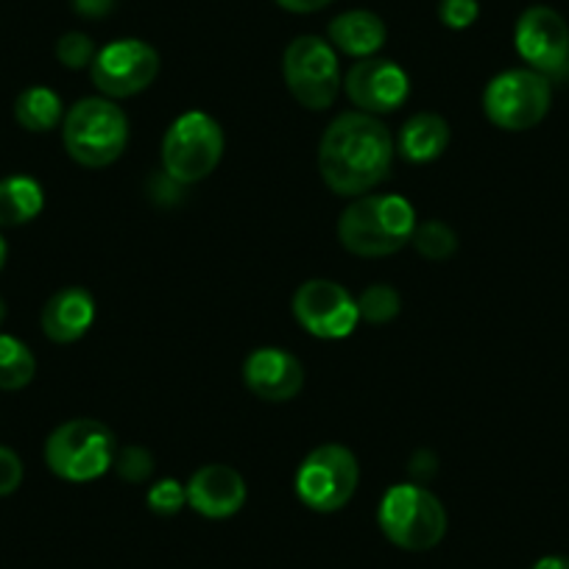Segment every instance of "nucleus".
<instances>
[{
    "label": "nucleus",
    "instance_id": "obj_1",
    "mask_svg": "<svg viewBox=\"0 0 569 569\" xmlns=\"http://www.w3.org/2000/svg\"><path fill=\"white\" fill-rule=\"evenodd\" d=\"M397 142L380 118L343 112L327 126L319 142V171L338 196H366L391 173Z\"/></svg>",
    "mask_w": 569,
    "mask_h": 569
},
{
    "label": "nucleus",
    "instance_id": "obj_2",
    "mask_svg": "<svg viewBox=\"0 0 569 569\" xmlns=\"http://www.w3.org/2000/svg\"><path fill=\"white\" fill-rule=\"evenodd\" d=\"M416 212L402 196H358L338 218V240L358 257H388L416 232Z\"/></svg>",
    "mask_w": 569,
    "mask_h": 569
},
{
    "label": "nucleus",
    "instance_id": "obj_3",
    "mask_svg": "<svg viewBox=\"0 0 569 569\" xmlns=\"http://www.w3.org/2000/svg\"><path fill=\"white\" fill-rule=\"evenodd\" d=\"M68 154L84 168H107L120 160L129 146V118L109 98H81L62 120Z\"/></svg>",
    "mask_w": 569,
    "mask_h": 569
},
{
    "label": "nucleus",
    "instance_id": "obj_4",
    "mask_svg": "<svg viewBox=\"0 0 569 569\" xmlns=\"http://www.w3.org/2000/svg\"><path fill=\"white\" fill-rule=\"evenodd\" d=\"M382 536L399 550H433L447 536V511L433 491L419 483L391 486L377 511Z\"/></svg>",
    "mask_w": 569,
    "mask_h": 569
},
{
    "label": "nucleus",
    "instance_id": "obj_5",
    "mask_svg": "<svg viewBox=\"0 0 569 569\" xmlns=\"http://www.w3.org/2000/svg\"><path fill=\"white\" fill-rule=\"evenodd\" d=\"M118 441L98 419H70L59 425L46 441V463L68 483H90L107 475L114 463Z\"/></svg>",
    "mask_w": 569,
    "mask_h": 569
},
{
    "label": "nucleus",
    "instance_id": "obj_6",
    "mask_svg": "<svg viewBox=\"0 0 569 569\" xmlns=\"http://www.w3.org/2000/svg\"><path fill=\"white\" fill-rule=\"evenodd\" d=\"M223 129L212 114L184 112L162 140V173L177 184H196L210 177L223 157Z\"/></svg>",
    "mask_w": 569,
    "mask_h": 569
},
{
    "label": "nucleus",
    "instance_id": "obj_7",
    "mask_svg": "<svg viewBox=\"0 0 569 569\" xmlns=\"http://www.w3.org/2000/svg\"><path fill=\"white\" fill-rule=\"evenodd\" d=\"M282 73L291 96L313 112L330 109L343 87L336 51H332L330 42L313 34L297 37L291 46L284 48Z\"/></svg>",
    "mask_w": 569,
    "mask_h": 569
},
{
    "label": "nucleus",
    "instance_id": "obj_8",
    "mask_svg": "<svg viewBox=\"0 0 569 569\" xmlns=\"http://www.w3.org/2000/svg\"><path fill=\"white\" fill-rule=\"evenodd\" d=\"M552 107L550 79L536 70H506L483 92V112L497 129L528 131L547 118Z\"/></svg>",
    "mask_w": 569,
    "mask_h": 569
},
{
    "label": "nucleus",
    "instance_id": "obj_9",
    "mask_svg": "<svg viewBox=\"0 0 569 569\" xmlns=\"http://www.w3.org/2000/svg\"><path fill=\"white\" fill-rule=\"evenodd\" d=\"M360 483L358 458L343 445H321L297 472V497L316 513L341 511Z\"/></svg>",
    "mask_w": 569,
    "mask_h": 569
},
{
    "label": "nucleus",
    "instance_id": "obj_10",
    "mask_svg": "<svg viewBox=\"0 0 569 569\" xmlns=\"http://www.w3.org/2000/svg\"><path fill=\"white\" fill-rule=\"evenodd\" d=\"M160 73V53L140 40H118L96 53L90 76L103 98H131L149 90Z\"/></svg>",
    "mask_w": 569,
    "mask_h": 569
},
{
    "label": "nucleus",
    "instance_id": "obj_11",
    "mask_svg": "<svg viewBox=\"0 0 569 569\" xmlns=\"http://www.w3.org/2000/svg\"><path fill=\"white\" fill-rule=\"evenodd\" d=\"M293 316L299 327L321 341H341L358 327V299L332 279H308L293 297Z\"/></svg>",
    "mask_w": 569,
    "mask_h": 569
},
{
    "label": "nucleus",
    "instance_id": "obj_12",
    "mask_svg": "<svg viewBox=\"0 0 569 569\" xmlns=\"http://www.w3.org/2000/svg\"><path fill=\"white\" fill-rule=\"evenodd\" d=\"M513 46L530 70L541 76L561 73L569 64V26L556 9L530 7L517 20Z\"/></svg>",
    "mask_w": 569,
    "mask_h": 569
},
{
    "label": "nucleus",
    "instance_id": "obj_13",
    "mask_svg": "<svg viewBox=\"0 0 569 569\" xmlns=\"http://www.w3.org/2000/svg\"><path fill=\"white\" fill-rule=\"evenodd\" d=\"M343 90L349 101L366 114H388L397 112L410 96L408 73L391 59L369 57L358 59L343 76Z\"/></svg>",
    "mask_w": 569,
    "mask_h": 569
},
{
    "label": "nucleus",
    "instance_id": "obj_14",
    "mask_svg": "<svg viewBox=\"0 0 569 569\" xmlns=\"http://www.w3.org/2000/svg\"><path fill=\"white\" fill-rule=\"evenodd\" d=\"M243 380L254 397L266 402H288L305 386V369L291 352L277 347H262L246 358Z\"/></svg>",
    "mask_w": 569,
    "mask_h": 569
},
{
    "label": "nucleus",
    "instance_id": "obj_15",
    "mask_svg": "<svg viewBox=\"0 0 569 569\" xmlns=\"http://www.w3.org/2000/svg\"><path fill=\"white\" fill-rule=\"evenodd\" d=\"M188 506L207 519H229L246 506V480L227 463H207L184 486Z\"/></svg>",
    "mask_w": 569,
    "mask_h": 569
},
{
    "label": "nucleus",
    "instance_id": "obj_16",
    "mask_svg": "<svg viewBox=\"0 0 569 569\" xmlns=\"http://www.w3.org/2000/svg\"><path fill=\"white\" fill-rule=\"evenodd\" d=\"M96 321V299L84 288H62L46 302L40 327L48 341L73 343L90 332Z\"/></svg>",
    "mask_w": 569,
    "mask_h": 569
},
{
    "label": "nucleus",
    "instance_id": "obj_17",
    "mask_svg": "<svg viewBox=\"0 0 569 569\" xmlns=\"http://www.w3.org/2000/svg\"><path fill=\"white\" fill-rule=\"evenodd\" d=\"M450 146V126L441 114L421 112L413 114L408 123L399 129L397 151L402 160L413 162V166H425V162L439 160Z\"/></svg>",
    "mask_w": 569,
    "mask_h": 569
},
{
    "label": "nucleus",
    "instance_id": "obj_18",
    "mask_svg": "<svg viewBox=\"0 0 569 569\" xmlns=\"http://www.w3.org/2000/svg\"><path fill=\"white\" fill-rule=\"evenodd\" d=\"M327 34H330V46H336L338 51L355 59L375 57L386 46V26H382V20L375 12H363V9L338 14L330 23V29H327Z\"/></svg>",
    "mask_w": 569,
    "mask_h": 569
},
{
    "label": "nucleus",
    "instance_id": "obj_19",
    "mask_svg": "<svg viewBox=\"0 0 569 569\" xmlns=\"http://www.w3.org/2000/svg\"><path fill=\"white\" fill-rule=\"evenodd\" d=\"M46 207L42 184L31 177L0 179V229L23 227Z\"/></svg>",
    "mask_w": 569,
    "mask_h": 569
},
{
    "label": "nucleus",
    "instance_id": "obj_20",
    "mask_svg": "<svg viewBox=\"0 0 569 569\" xmlns=\"http://www.w3.org/2000/svg\"><path fill=\"white\" fill-rule=\"evenodd\" d=\"M14 118L26 131H51L62 123V98L48 87H29L14 101Z\"/></svg>",
    "mask_w": 569,
    "mask_h": 569
},
{
    "label": "nucleus",
    "instance_id": "obj_21",
    "mask_svg": "<svg viewBox=\"0 0 569 569\" xmlns=\"http://www.w3.org/2000/svg\"><path fill=\"white\" fill-rule=\"evenodd\" d=\"M37 375L34 352L20 338L0 332V391H20Z\"/></svg>",
    "mask_w": 569,
    "mask_h": 569
},
{
    "label": "nucleus",
    "instance_id": "obj_22",
    "mask_svg": "<svg viewBox=\"0 0 569 569\" xmlns=\"http://www.w3.org/2000/svg\"><path fill=\"white\" fill-rule=\"evenodd\" d=\"M410 243L416 246V251H419L425 260H433V262L450 260L458 249L456 232L441 221L416 223V232L413 238H410Z\"/></svg>",
    "mask_w": 569,
    "mask_h": 569
},
{
    "label": "nucleus",
    "instance_id": "obj_23",
    "mask_svg": "<svg viewBox=\"0 0 569 569\" xmlns=\"http://www.w3.org/2000/svg\"><path fill=\"white\" fill-rule=\"evenodd\" d=\"M399 308H402V299L391 284H371L358 297V313L369 325H386L397 319Z\"/></svg>",
    "mask_w": 569,
    "mask_h": 569
},
{
    "label": "nucleus",
    "instance_id": "obj_24",
    "mask_svg": "<svg viewBox=\"0 0 569 569\" xmlns=\"http://www.w3.org/2000/svg\"><path fill=\"white\" fill-rule=\"evenodd\" d=\"M96 46L87 34L81 31H70V34L59 37L57 42V59L70 70H84L90 68L92 59H96Z\"/></svg>",
    "mask_w": 569,
    "mask_h": 569
},
{
    "label": "nucleus",
    "instance_id": "obj_25",
    "mask_svg": "<svg viewBox=\"0 0 569 569\" xmlns=\"http://www.w3.org/2000/svg\"><path fill=\"white\" fill-rule=\"evenodd\" d=\"M114 469L129 483H146L154 472V456L142 447H126V450L114 452Z\"/></svg>",
    "mask_w": 569,
    "mask_h": 569
},
{
    "label": "nucleus",
    "instance_id": "obj_26",
    "mask_svg": "<svg viewBox=\"0 0 569 569\" xmlns=\"http://www.w3.org/2000/svg\"><path fill=\"white\" fill-rule=\"evenodd\" d=\"M149 508L160 517H173V513L182 511L188 506V491L179 480H160L149 489V497H146Z\"/></svg>",
    "mask_w": 569,
    "mask_h": 569
},
{
    "label": "nucleus",
    "instance_id": "obj_27",
    "mask_svg": "<svg viewBox=\"0 0 569 569\" xmlns=\"http://www.w3.org/2000/svg\"><path fill=\"white\" fill-rule=\"evenodd\" d=\"M478 0H441L439 3V18L447 29L463 31L478 20Z\"/></svg>",
    "mask_w": 569,
    "mask_h": 569
},
{
    "label": "nucleus",
    "instance_id": "obj_28",
    "mask_svg": "<svg viewBox=\"0 0 569 569\" xmlns=\"http://www.w3.org/2000/svg\"><path fill=\"white\" fill-rule=\"evenodd\" d=\"M23 483V461L14 450L0 447V497H9Z\"/></svg>",
    "mask_w": 569,
    "mask_h": 569
},
{
    "label": "nucleus",
    "instance_id": "obj_29",
    "mask_svg": "<svg viewBox=\"0 0 569 569\" xmlns=\"http://www.w3.org/2000/svg\"><path fill=\"white\" fill-rule=\"evenodd\" d=\"M114 0H73V9L79 18L87 20H101L112 12Z\"/></svg>",
    "mask_w": 569,
    "mask_h": 569
},
{
    "label": "nucleus",
    "instance_id": "obj_30",
    "mask_svg": "<svg viewBox=\"0 0 569 569\" xmlns=\"http://www.w3.org/2000/svg\"><path fill=\"white\" fill-rule=\"evenodd\" d=\"M277 3L282 9H288V12L308 14V12H319V9L330 7L332 0H277Z\"/></svg>",
    "mask_w": 569,
    "mask_h": 569
},
{
    "label": "nucleus",
    "instance_id": "obj_31",
    "mask_svg": "<svg viewBox=\"0 0 569 569\" xmlns=\"http://www.w3.org/2000/svg\"><path fill=\"white\" fill-rule=\"evenodd\" d=\"M533 569H569V558L563 556H545L533 563Z\"/></svg>",
    "mask_w": 569,
    "mask_h": 569
},
{
    "label": "nucleus",
    "instance_id": "obj_32",
    "mask_svg": "<svg viewBox=\"0 0 569 569\" xmlns=\"http://www.w3.org/2000/svg\"><path fill=\"white\" fill-rule=\"evenodd\" d=\"M7 257H9V249H7V240L0 238V271H3V266H7Z\"/></svg>",
    "mask_w": 569,
    "mask_h": 569
},
{
    "label": "nucleus",
    "instance_id": "obj_33",
    "mask_svg": "<svg viewBox=\"0 0 569 569\" xmlns=\"http://www.w3.org/2000/svg\"><path fill=\"white\" fill-rule=\"evenodd\" d=\"M3 321H7V302L0 299V327H3Z\"/></svg>",
    "mask_w": 569,
    "mask_h": 569
}]
</instances>
